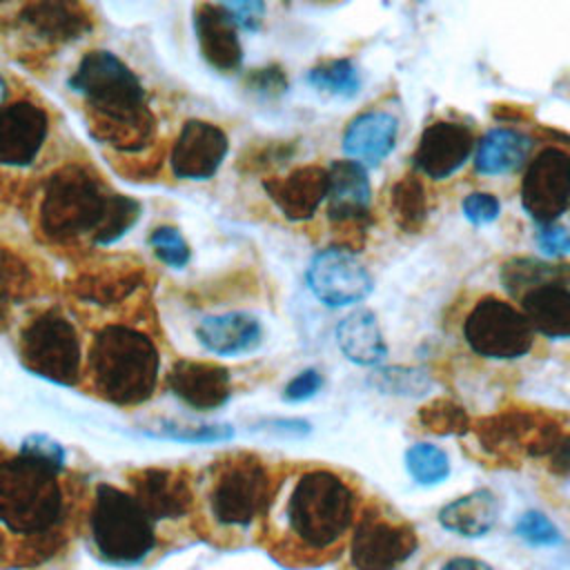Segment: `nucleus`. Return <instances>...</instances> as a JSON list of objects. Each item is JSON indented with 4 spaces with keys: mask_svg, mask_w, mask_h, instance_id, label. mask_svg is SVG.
I'll use <instances>...</instances> for the list:
<instances>
[{
    "mask_svg": "<svg viewBox=\"0 0 570 570\" xmlns=\"http://www.w3.org/2000/svg\"><path fill=\"white\" fill-rule=\"evenodd\" d=\"M60 474L22 452L0 459V568L36 566L65 546L71 503Z\"/></svg>",
    "mask_w": 570,
    "mask_h": 570,
    "instance_id": "f257e3e1",
    "label": "nucleus"
},
{
    "mask_svg": "<svg viewBox=\"0 0 570 570\" xmlns=\"http://www.w3.org/2000/svg\"><path fill=\"white\" fill-rule=\"evenodd\" d=\"M265 517L269 554L287 566H314L332 559L352 534L358 497L341 474L316 468L294 481L276 514Z\"/></svg>",
    "mask_w": 570,
    "mask_h": 570,
    "instance_id": "f03ea898",
    "label": "nucleus"
},
{
    "mask_svg": "<svg viewBox=\"0 0 570 570\" xmlns=\"http://www.w3.org/2000/svg\"><path fill=\"white\" fill-rule=\"evenodd\" d=\"M138 218V200L111 191L98 174L76 163L56 169L47 178L38 205V227L56 243L89 238L94 245H111Z\"/></svg>",
    "mask_w": 570,
    "mask_h": 570,
    "instance_id": "7ed1b4c3",
    "label": "nucleus"
},
{
    "mask_svg": "<svg viewBox=\"0 0 570 570\" xmlns=\"http://www.w3.org/2000/svg\"><path fill=\"white\" fill-rule=\"evenodd\" d=\"M71 91L85 100L94 138L111 149L138 154L151 145L156 118L136 71L107 49L82 56L69 78Z\"/></svg>",
    "mask_w": 570,
    "mask_h": 570,
    "instance_id": "20e7f679",
    "label": "nucleus"
},
{
    "mask_svg": "<svg viewBox=\"0 0 570 570\" xmlns=\"http://www.w3.org/2000/svg\"><path fill=\"white\" fill-rule=\"evenodd\" d=\"M160 372L156 343L136 327L105 325L89 345V376L98 396L114 405L151 399Z\"/></svg>",
    "mask_w": 570,
    "mask_h": 570,
    "instance_id": "39448f33",
    "label": "nucleus"
},
{
    "mask_svg": "<svg viewBox=\"0 0 570 570\" xmlns=\"http://www.w3.org/2000/svg\"><path fill=\"white\" fill-rule=\"evenodd\" d=\"M276 483L265 463L254 454H232L212 470L207 508L223 528H245L272 505Z\"/></svg>",
    "mask_w": 570,
    "mask_h": 570,
    "instance_id": "423d86ee",
    "label": "nucleus"
},
{
    "mask_svg": "<svg viewBox=\"0 0 570 570\" xmlns=\"http://www.w3.org/2000/svg\"><path fill=\"white\" fill-rule=\"evenodd\" d=\"M89 525L98 554L111 563H136L156 546L154 521L129 492L109 483L96 488Z\"/></svg>",
    "mask_w": 570,
    "mask_h": 570,
    "instance_id": "0eeeda50",
    "label": "nucleus"
},
{
    "mask_svg": "<svg viewBox=\"0 0 570 570\" xmlns=\"http://www.w3.org/2000/svg\"><path fill=\"white\" fill-rule=\"evenodd\" d=\"M18 356L27 372L56 385L80 381L82 347L73 323L60 312H42L31 318L18 341Z\"/></svg>",
    "mask_w": 570,
    "mask_h": 570,
    "instance_id": "6e6552de",
    "label": "nucleus"
},
{
    "mask_svg": "<svg viewBox=\"0 0 570 570\" xmlns=\"http://www.w3.org/2000/svg\"><path fill=\"white\" fill-rule=\"evenodd\" d=\"M461 332L465 345L488 361H517L534 347V330L523 312L497 294L474 301Z\"/></svg>",
    "mask_w": 570,
    "mask_h": 570,
    "instance_id": "1a4fd4ad",
    "label": "nucleus"
},
{
    "mask_svg": "<svg viewBox=\"0 0 570 570\" xmlns=\"http://www.w3.org/2000/svg\"><path fill=\"white\" fill-rule=\"evenodd\" d=\"M416 548L410 523L370 505L358 512L350 534V563L354 570H399Z\"/></svg>",
    "mask_w": 570,
    "mask_h": 570,
    "instance_id": "9d476101",
    "label": "nucleus"
},
{
    "mask_svg": "<svg viewBox=\"0 0 570 570\" xmlns=\"http://www.w3.org/2000/svg\"><path fill=\"white\" fill-rule=\"evenodd\" d=\"M521 205L541 227L554 225L570 207V154L543 147L528 165L521 180Z\"/></svg>",
    "mask_w": 570,
    "mask_h": 570,
    "instance_id": "9b49d317",
    "label": "nucleus"
},
{
    "mask_svg": "<svg viewBox=\"0 0 570 570\" xmlns=\"http://www.w3.org/2000/svg\"><path fill=\"white\" fill-rule=\"evenodd\" d=\"M305 281L309 292L327 307H347L370 296L374 281L367 267L343 247H327L314 254Z\"/></svg>",
    "mask_w": 570,
    "mask_h": 570,
    "instance_id": "f8f14e48",
    "label": "nucleus"
},
{
    "mask_svg": "<svg viewBox=\"0 0 570 570\" xmlns=\"http://www.w3.org/2000/svg\"><path fill=\"white\" fill-rule=\"evenodd\" d=\"M229 151L227 134L207 120H187L174 140L169 165L178 180H207Z\"/></svg>",
    "mask_w": 570,
    "mask_h": 570,
    "instance_id": "ddd939ff",
    "label": "nucleus"
},
{
    "mask_svg": "<svg viewBox=\"0 0 570 570\" xmlns=\"http://www.w3.org/2000/svg\"><path fill=\"white\" fill-rule=\"evenodd\" d=\"M49 136V114L31 100H16L0 109V165L29 167Z\"/></svg>",
    "mask_w": 570,
    "mask_h": 570,
    "instance_id": "4468645a",
    "label": "nucleus"
},
{
    "mask_svg": "<svg viewBox=\"0 0 570 570\" xmlns=\"http://www.w3.org/2000/svg\"><path fill=\"white\" fill-rule=\"evenodd\" d=\"M129 494L151 521L185 517L194 505L189 472L180 468H142L129 476Z\"/></svg>",
    "mask_w": 570,
    "mask_h": 570,
    "instance_id": "2eb2a0df",
    "label": "nucleus"
},
{
    "mask_svg": "<svg viewBox=\"0 0 570 570\" xmlns=\"http://www.w3.org/2000/svg\"><path fill=\"white\" fill-rule=\"evenodd\" d=\"M472 149L474 136L465 125L439 120L423 129L412 160L423 176L443 180L463 167Z\"/></svg>",
    "mask_w": 570,
    "mask_h": 570,
    "instance_id": "dca6fc26",
    "label": "nucleus"
},
{
    "mask_svg": "<svg viewBox=\"0 0 570 570\" xmlns=\"http://www.w3.org/2000/svg\"><path fill=\"white\" fill-rule=\"evenodd\" d=\"M167 387L185 405L205 412L225 405L232 396L227 367L212 361H176L167 374Z\"/></svg>",
    "mask_w": 570,
    "mask_h": 570,
    "instance_id": "f3484780",
    "label": "nucleus"
},
{
    "mask_svg": "<svg viewBox=\"0 0 570 570\" xmlns=\"http://www.w3.org/2000/svg\"><path fill=\"white\" fill-rule=\"evenodd\" d=\"M20 24L45 45H67L91 31V13L78 2H29L18 13Z\"/></svg>",
    "mask_w": 570,
    "mask_h": 570,
    "instance_id": "a211bd4d",
    "label": "nucleus"
},
{
    "mask_svg": "<svg viewBox=\"0 0 570 570\" xmlns=\"http://www.w3.org/2000/svg\"><path fill=\"white\" fill-rule=\"evenodd\" d=\"M194 31L200 56L216 71H236L243 62V45L238 27L232 22L223 4L200 2L194 9Z\"/></svg>",
    "mask_w": 570,
    "mask_h": 570,
    "instance_id": "6ab92c4d",
    "label": "nucleus"
},
{
    "mask_svg": "<svg viewBox=\"0 0 570 570\" xmlns=\"http://www.w3.org/2000/svg\"><path fill=\"white\" fill-rule=\"evenodd\" d=\"M272 203L289 220H307L327 198V169L318 165H303L285 176L263 183Z\"/></svg>",
    "mask_w": 570,
    "mask_h": 570,
    "instance_id": "aec40b11",
    "label": "nucleus"
},
{
    "mask_svg": "<svg viewBox=\"0 0 570 570\" xmlns=\"http://www.w3.org/2000/svg\"><path fill=\"white\" fill-rule=\"evenodd\" d=\"M399 120L390 111L370 109L354 116L343 131V151L358 165H379L396 145Z\"/></svg>",
    "mask_w": 570,
    "mask_h": 570,
    "instance_id": "412c9836",
    "label": "nucleus"
},
{
    "mask_svg": "<svg viewBox=\"0 0 570 570\" xmlns=\"http://www.w3.org/2000/svg\"><path fill=\"white\" fill-rule=\"evenodd\" d=\"M196 338L212 354L240 356L261 347L263 325L247 312L212 314L196 325Z\"/></svg>",
    "mask_w": 570,
    "mask_h": 570,
    "instance_id": "4be33fe9",
    "label": "nucleus"
},
{
    "mask_svg": "<svg viewBox=\"0 0 570 570\" xmlns=\"http://www.w3.org/2000/svg\"><path fill=\"white\" fill-rule=\"evenodd\" d=\"M327 216L334 223H350L367 216L372 187L363 165L334 160L327 167Z\"/></svg>",
    "mask_w": 570,
    "mask_h": 570,
    "instance_id": "5701e85b",
    "label": "nucleus"
},
{
    "mask_svg": "<svg viewBox=\"0 0 570 570\" xmlns=\"http://www.w3.org/2000/svg\"><path fill=\"white\" fill-rule=\"evenodd\" d=\"M142 276L145 274L136 263H105L80 272L71 283V289L78 298L107 307L129 298L142 285Z\"/></svg>",
    "mask_w": 570,
    "mask_h": 570,
    "instance_id": "b1692460",
    "label": "nucleus"
},
{
    "mask_svg": "<svg viewBox=\"0 0 570 570\" xmlns=\"http://www.w3.org/2000/svg\"><path fill=\"white\" fill-rule=\"evenodd\" d=\"M570 283H543L519 296V309L534 334L548 338H570Z\"/></svg>",
    "mask_w": 570,
    "mask_h": 570,
    "instance_id": "393cba45",
    "label": "nucleus"
},
{
    "mask_svg": "<svg viewBox=\"0 0 570 570\" xmlns=\"http://www.w3.org/2000/svg\"><path fill=\"white\" fill-rule=\"evenodd\" d=\"M499 517L497 494L488 488L472 490L439 510V523L461 537L488 534Z\"/></svg>",
    "mask_w": 570,
    "mask_h": 570,
    "instance_id": "a878e982",
    "label": "nucleus"
},
{
    "mask_svg": "<svg viewBox=\"0 0 570 570\" xmlns=\"http://www.w3.org/2000/svg\"><path fill=\"white\" fill-rule=\"evenodd\" d=\"M336 343L343 356L356 365H379L387 356V345L379 321L370 309H354L336 325Z\"/></svg>",
    "mask_w": 570,
    "mask_h": 570,
    "instance_id": "bb28decb",
    "label": "nucleus"
},
{
    "mask_svg": "<svg viewBox=\"0 0 570 570\" xmlns=\"http://www.w3.org/2000/svg\"><path fill=\"white\" fill-rule=\"evenodd\" d=\"M530 138L517 129H490L476 145L474 169L481 176H503L519 169L530 154Z\"/></svg>",
    "mask_w": 570,
    "mask_h": 570,
    "instance_id": "cd10ccee",
    "label": "nucleus"
},
{
    "mask_svg": "<svg viewBox=\"0 0 570 570\" xmlns=\"http://www.w3.org/2000/svg\"><path fill=\"white\" fill-rule=\"evenodd\" d=\"M501 281L505 289L519 298L523 292L543 283H570V265H552L534 258H514L503 265Z\"/></svg>",
    "mask_w": 570,
    "mask_h": 570,
    "instance_id": "c85d7f7f",
    "label": "nucleus"
},
{
    "mask_svg": "<svg viewBox=\"0 0 570 570\" xmlns=\"http://www.w3.org/2000/svg\"><path fill=\"white\" fill-rule=\"evenodd\" d=\"M307 82L321 94L352 98L361 89V73L350 58H334L312 67L307 71Z\"/></svg>",
    "mask_w": 570,
    "mask_h": 570,
    "instance_id": "c756f323",
    "label": "nucleus"
},
{
    "mask_svg": "<svg viewBox=\"0 0 570 570\" xmlns=\"http://www.w3.org/2000/svg\"><path fill=\"white\" fill-rule=\"evenodd\" d=\"M405 468L419 485H436L450 474V459L439 445L414 443L405 452Z\"/></svg>",
    "mask_w": 570,
    "mask_h": 570,
    "instance_id": "7c9ffc66",
    "label": "nucleus"
},
{
    "mask_svg": "<svg viewBox=\"0 0 570 570\" xmlns=\"http://www.w3.org/2000/svg\"><path fill=\"white\" fill-rule=\"evenodd\" d=\"M149 434L158 439H171L180 443H218L229 441L234 436V428L229 423H209V425H180V423H160V428Z\"/></svg>",
    "mask_w": 570,
    "mask_h": 570,
    "instance_id": "2f4dec72",
    "label": "nucleus"
},
{
    "mask_svg": "<svg viewBox=\"0 0 570 570\" xmlns=\"http://www.w3.org/2000/svg\"><path fill=\"white\" fill-rule=\"evenodd\" d=\"M149 247L154 249L156 258L160 263H165L167 267H174V269H180L189 263V245L185 240V236L180 234L178 227L174 225H158L149 238H147Z\"/></svg>",
    "mask_w": 570,
    "mask_h": 570,
    "instance_id": "473e14b6",
    "label": "nucleus"
},
{
    "mask_svg": "<svg viewBox=\"0 0 570 570\" xmlns=\"http://www.w3.org/2000/svg\"><path fill=\"white\" fill-rule=\"evenodd\" d=\"M514 534L530 546H557L561 541L559 528L537 510H528L517 519Z\"/></svg>",
    "mask_w": 570,
    "mask_h": 570,
    "instance_id": "72a5a7b5",
    "label": "nucleus"
},
{
    "mask_svg": "<svg viewBox=\"0 0 570 570\" xmlns=\"http://www.w3.org/2000/svg\"><path fill=\"white\" fill-rule=\"evenodd\" d=\"M20 452L27 454V456H33V459H38V461H42V463H47V465H51L56 470H60V472L65 470V459H67L65 448L58 441H53L51 436H47V434H29L22 441Z\"/></svg>",
    "mask_w": 570,
    "mask_h": 570,
    "instance_id": "f704fd0d",
    "label": "nucleus"
},
{
    "mask_svg": "<svg viewBox=\"0 0 570 570\" xmlns=\"http://www.w3.org/2000/svg\"><path fill=\"white\" fill-rule=\"evenodd\" d=\"M461 212L472 225H485L501 214V203L488 191H472L463 198Z\"/></svg>",
    "mask_w": 570,
    "mask_h": 570,
    "instance_id": "c9c22d12",
    "label": "nucleus"
},
{
    "mask_svg": "<svg viewBox=\"0 0 570 570\" xmlns=\"http://www.w3.org/2000/svg\"><path fill=\"white\" fill-rule=\"evenodd\" d=\"M321 387H323V374L314 367H307L287 381V385L283 387V399L287 403H303L316 396Z\"/></svg>",
    "mask_w": 570,
    "mask_h": 570,
    "instance_id": "e433bc0d",
    "label": "nucleus"
},
{
    "mask_svg": "<svg viewBox=\"0 0 570 570\" xmlns=\"http://www.w3.org/2000/svg\"><path fill=\"white\" fill-rule=\"evenodd\" d=\"M223 9L227 11V16L232 18V22L238 29L245 31H256L263 22L265 16V4L258 0H240V2H220Z\"/></svg>",
    "mask_w": 570,
    "mask_h": 570,
    "instance_id": "4c0bfd02",
    "label": "nucleus"
},
{
    "mask_svg": "<svg viewBox=\"0 0 570 570\" xmlns=\"http://www.w3.org/2000/svg\"><path fill=\"white\" fill-rule=\"evenodd\" d=\"M247 87L261 96H278L287 89V78L281 67H263L249 73Z\"/></svg>",
    "mask_w": 570,
    "mask_h": 570,
    "instance_id": "58836bf2",
    "label": "nucleus"
},
{
    "mask_svg": "<svg viewBox=\"0 0 570 570\" xmlns=\"http://www.w3.org/2000/svg\"><path fill=\"white\" fill-rule=\"evenodd\" d=\"M416 372L412 370H401V367H390V370H379L372 376V383L385 392H396V394H410V390H419V385H414L416 381Z\"/></svg>",
    "mask_w": 570,
    "mask_h": 570,
    "instance_id": "ea45409f",
    "label": "nucleus"
},
{
    "mask_svg": "<svg viewBox=\"0 0 570 570\" xmlns=\"http://www.w3.org/2000/svg\"><path fill=\"white\" fill-rule=\"evenodd\" d=\"M539 247L550 256H563L570 252V232L563 225H546L537 234Z\"/></svg>",
    "mask_w": 570,
    "mask_h": 570,
    "instance_id": "a19ab883",
    "label": "nucleus"
},
{
    "mask_svg": "<svg viewBox=\"0 0 570 570\" xmlns=\"http://www.w3.org/2000/svg\"><path fill=\"white\" fill-rule=\"evenodd\" d=\"M258 430L278 434V436H303L309 432V423L303 419H274V421H263Z\"/></svg>",
    "mask_w": 570,
    "mask_h": 570,
    "instance_id": "79ce46f5",
    "label": "nucleus"
},
{
    "mask_svg": "<svg viewBox=\"0 0 570 570\" xmlns=\"http://www.w3.org/2000/svg\"><path fill=\"white\" fill-rule=\"evenodd\" d=\"M13 283H18L16 267H11V263H0V321L4 318V314H7L9 305H11L9 301H11V296H13L16 287H18Z\"/></svg>",
    "mask_w": 570,
    "mask_h": 570,
    "instance_id": "37998d69",
    "label": "nucleus"
},
{
    "mask_svg": "<svg viewBox=\"0 0 570 570\" xmlns=\"http://www.w3.org/2000/svg\"><path fill=\"white\" fill-rule=\"evenodd\" d=\"M441 570H494V568L474 557H452L443 563Z\"/></svg>",
    "mask_w": 570,
    "mask_h": 570,
    "instance_id": "c03bdc74",
    "label": "nucleus"
},
{
    "mask_svg": "<svg viewBox=\"0 0 570 570\" xmlns=\"http://www.w3.org/2000/svg\"><path fill=\"white\" fill-rule=\"evenodd\" d=\"M7 96H9V89H7V82H4V78L0 76V109L4 107V100H7Z\"/></svg>",
    "mask_w": 570,
    "mask_h": 570,
    "instance_id": "a18cd8bd",
    "label": "nucleus"
}]
</instances>
